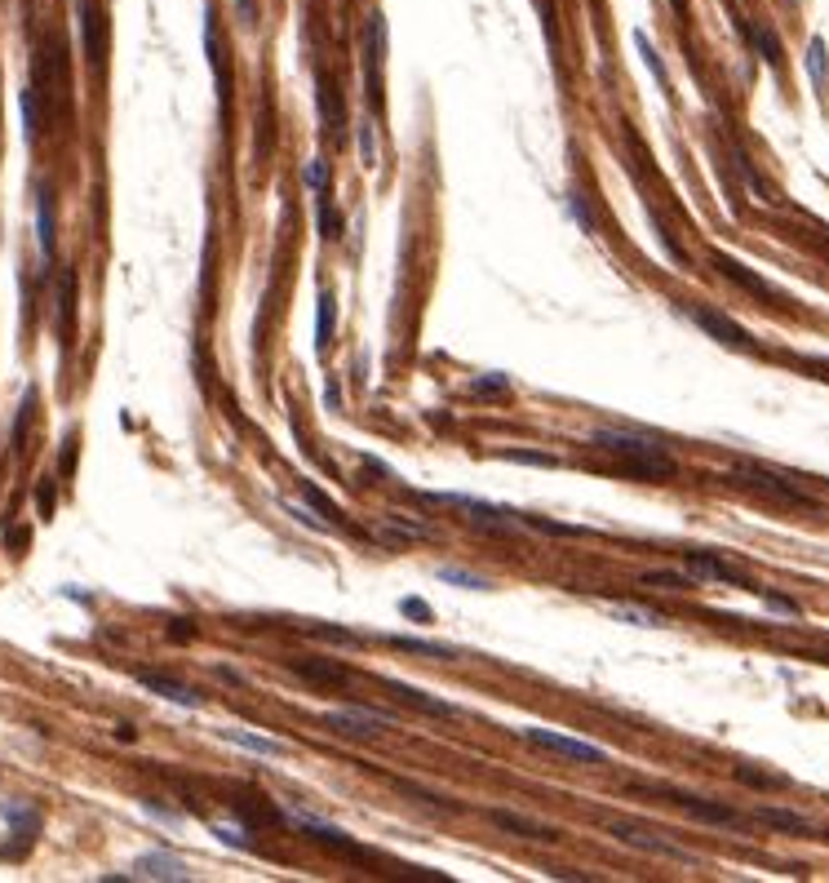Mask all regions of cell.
Masks as SVG:
<instances>
[{"label":"cell","mask_w":829,"mask_h":883,"mask_svg":"<svg viewBox=\"0 0 829 883\" xmlns=\"http://www.w3.org/2000/svg\"><path fill=\"white\" fill-rule=\"evenodd\" d=\"M324 724H328L333 733L372 737V733L390 728V724H395V715H390V710H372V706H337V710H328V715H324Z\"/></svg>","instance_id":"cell-7"},{"label":"cell","mask_w":829,"mask_h":883,"mask_svg":"<svg viewBox=\"0 0 829 883\" xmlns=\"http://www.w3.org/2000/svg\"><path fill=\"white\" fill-rule=\"evenodd\" d=\"M754 821H763V825H771V830H785V834H811L807 817H798V812H789V808H758Z\"/></svg>","instance_id":"cell-25"},{"label":"cell","mask_w":829,"mask_h":883,"mask_svg":"<svg viewBox=\"0 0 829 883\" xmlns=\"http://www.w3.org/2000/svg\"><path fill=\"white\" fill-rule=\"evenodd\" d=\"M741 32L754 41V50H758V58L767 63V67H780V41L767 32V27H754V23H741Z\"/></svg>","instance_id":"cell-28"},{"label":"cell","mask_w":829,"mask_h":883,"mask_svg":"<svg viewBox=\"0 0 829 883\" xmlns=\"http://www.w3.org/2000/svg\"><path fill=\"white\" fill-rule=\"evenodd\" d=\"M311 635H319V640H328V644H342V649H355V644H359V635H355V631H342V626H319V622H311Z\"/></svg>","instance_id":"cell-37"},{"label":"cell","mask_w":829,"mask_h":883,"mask_svg":"<svg viewBox=\"0 0 829 883\" xmlns=\"http://www.w3.org/2000/svg\"><path fill=\"white\" fill-rule=\"evenodd\" d=\"M670 799H674L683 812H692L696 821H710V825H741V812H736V808L710 803V799H701V795H687V790H670Z\"/></svg>","instance_id":"cell-12"},{"label":"cell","mask_w":829,"mask_h":883,"mask_svg":"<svg viewBox=\"0 0 829 883\" xmlns=\"http://www.w3.org/2000/svg\"><path fill=\"white\" fill-rule=\"evenodd\" d=\"M240 23H244V27L257 23V0H240Z\"/></svg>","instance_id":"cell-48"},{"label":"cell","mask_w":829,"mask_h":883,"mask_svg":"<svg viewBox=\"0 0 829 883\" xmlns=\"http://www.w3.org/2000/svg\"><path fill=\"white\" fill-rule=\"evenodd\" d=\"M440 581H457V586H466V591H488V581L484 577H475V572H466V568H440Z\"/></svg>","instance_id":"cell-34"},{"label":"cell","mask_w":829,"mask_h":883,"mask_svg":"<svg viewBox=\"0 0 829 883\" xmlns=\"http://www.w3.org/2000/svg\"><path fill=\"white\" fill-rule=\"evenodd\" d=\"M608 830H612V839H617V843H626V848H639V852H648V856H665V861H692V852H687V848H679L674 839H665V834H652V830H643V825H634V821H612Z\"/></svg>","instance_id":"cell-4"},{"label":"cell","mask_w":829,"mask_h":883,"mask_svg":"<svg viewBox=\"0 0 829 883\" xmlns=\"http://www.w3.org/2000/svg\"><path fill=\"white\" fill-rule=\"evenodd\" d=\"M337 231H342V218L333 213V204H328V191H324V196H319V235H324V240H333Z\"/></svg>","instance_id":"cell-41"},{"label":"cell","mask_w":829,"mask_h":883,"mask_svg":"<svg viewBox=\"0 0 829 883\" xmlns=\"http://www.w3.org/2000/svg\"><path fill=\"white\" fill-rule=\"evenodd\" d=\"M319 116H324V129L333 134V138H342V125H346V103H342V89L328 81V76H319Z\"/></svg>","instance_id":"cell-18"},{"label":"cell","mask_w":829,"mask_h":883,"mask_svg":"<svg viewBox=\"0 0 829 883\" xmlns=\"http://www.w3.org/2000/svg\"><path fill=\"white\" fill-rule=\"evenodd\" d=\"M395 688V697L403 702V706H412V710H422V715H440V719H457V706L453 702H444V697H431V693H422V688H412V684H390Z\"/></svg>","instance_id":"cell-17"},{"label":"cell","mask_w":829,"mask_h":883,"mask_svg":"<svg viewBox=\"0 0 829 883\" xmlns=\"http://www.w3.org/2000/svg\"><path fill=\"white\" fill-rule=\"evenodd\" d=\"M222 741H231V746H240V750H253V755H266V759L284 755V746H280L275 737H257V733H249V728H222Z\"/></svg>","instance_id":"cell-23"},{"label":"cell","mask_w":829,"mask_h":883,"mask_svg":"<svg viewBox=\"0 0 829 883\" xmlns=\"http://www.w3.org/2000/svg\"><path fill=\"white\" fill-rule=\"evenodd\" d=\"M506 391H510V378H502V373H484L471 382V395H506Z\"/></svg>","instance_id":"cell-35"},{"label":"cell","mask_w":829,"mask_h":883,"mask_svg":"<svg viewBox=\"0 0 829 883\" xmlns=\"http://www.w3.org/2000/svg\"><path fill=\"white\" fill-rule=\"evenodd\" d=\"M590 444H599L603 453H617L621 471L634 475V480H670L674 475V457L639 431H595Z\"/></svg>","instance_id":"cell-1"},{"label":"cell","mask_w":829,"mask_h":883,"mask_svg":"<svg viewBox=\"0 0 829 883\" xmlns=\"http://www.w3.org/2000/svg\"><path fill=\"white\" fill-rule=\"evenodd\" d=\"M36 244H41V257L50 262L54 257V191L50 187L36 191Z\"/></svg>","instance_id":"cell-19"},{"label":"cell","mask_w":829,"mask_h":883,"mask_svg":"<svg viewBox=\"0 0 829 883\" xmlns=\"http://www.w3.org/2000/svg\"><path fill=\"white\" fill-rule=\"evenodd\" d=\"M390 649H403V653H418V657H462V649L453 644H431V640H418V635H386Z\"/></svg>","instance_id":"cell-24"},{"label":"cell","mask_w":829,"mask_h":883,"mask_svg":"<svg viewBox=\"0 0 829 883\" xmlns=\"http://www.w3.org/2000/svg\"><path fill=\"white\" fill-rule=\"evenodd\" d=\"M147 812H151L156 821H165V825H182V817H178L173 808H160V803H151V799H147Z\"/></svg>","instance_id":"cell-47"},{"label":"cell","mask_w":829,"mask_h":883,"mask_svg":"<svg viewBox=\"0 0 829 883\" xmlns=\"http://www.w3.org/2000/svg\"><path fill=\"white\" fill-rule=\"evenodd\" d=\"M213 834H218L222 843L240 848V852H253V848H257V843L249 839V825H240V821H235V825H231V821H213Z\"/></svg>","instance_id":"cell-31"},{"label":"cell","mask_w":829,"mask_h":883,"mask_svg":"<svg viewBox=\"0 0 829 883\" xmlns=\"http://www.w3.org/2000/svg\"><path fill=\"white\" fill-rule=\"evenodd\" d=\"M741 781H754V786H776V777H763L754 768H741Z\"/></svg>","instance_id":"cell-51"},{"label":"cell","mask_w":829,"mask_h":883,"mask_svg":"<svg viewBox=\"0 0 829 883\" xmlns=\"http://www.w3.org/2000/svg\"><path fill=\"white\" fill-rule=\"evenodd\" d=\"M19 111H23V129H27V138L36 142V138H41V89H36V85H23V94H19Z\"/></svg>","instance_id":"cell-29"},{"label":"cell","mask_w":829,"mask_h":883,"mask_svg":"<svg viewBox=\"0 0 829 883\" xmlns=\"http://www.w3.org/2000/svg\"><path fill=\"white\" fill-rule=\"evenodd\" d=\"M288 671L302 675V680H311V684H319V688H342V684L350 680L346 666H328V662H297V657H293Z\"/></svg>","instance_id":"cell-20"},{"label":"cell","mask_w":829,"mask_h":883,"mask_svg":"<svg viewBox=\"0 0 829 883\" xmlns=\"http://www.w3.org/2000/svg\"><path fill=\"white\" fill-rule=\"evenodd\" d=\"M568 209H572V218H577V222H581V227H586V231H595V213H590V209H586V200H581V196H577V191H572V196H568Z\"/></svg>","instance_id":"cell-45"},{"label":"cell","mask_w":829,"mask_h":883,"mask_svg":"<svg viewBox=\"0 0 829 883\" xmlns=\"http://www.w3.org/2000/svg\"><path fill=\"white\" fill-rule=\"evenodd\" d=\"M302 178H306V187H311L315 196H324V191H328V165H324V160H306Z\"/></svg>","instance_id":"cell-38"},{"label":"cell","mask_w":829,"mask_h":883,"mask_svg":"<svg viewBox=\"0 0 829 883\" xmlns=\"http://www.w3.org/2000/svg\"><path fill=\"white\" fill-rule=\"evenodd\" d=\"M218 680H226V684H244V675H240L235 666H218Z\"/></svg>","instance_id":"cell-52"},{"label":"cell","mask_w":829,"mask_h":883,"mask_svg":"<svg viewBox=\"0 0 829 883\" xmlns=\"http://www.w3.org/2000/svg\"><path fill=\"white\" fill-rule=\"evenodd\" d=\"M670 5H674V14H687V0H670Z\"/></svg>","instance_id":"cell-53"},{"label":"cell","mask_w":829,"mask_h":883,"mask_svg":"<svg viewBox=\"0 0 829 883\" xmlns=\"http://www.w3.org/2000/svg\"><path fill=\"white\" fill-rule=\"evenodd\" d=\"M528 528H537V533H546V537H590V528L586 524H559V519H546V515H519Z\"/></svg>","instance_id":"cell-30"},{"label":"cell","mask_w":829,"mask_h":883,"mask_svg":"<svg viewBox=\"0 0 829 883\" xmlns=\"http://www.w3.org/2000/svg\"><path fill=\"white\" fill-rule=\"evenodd\" d=\"M302 497H306V506H311L319 519H328V524L337 528V506H333V497H324V493H319L315 484H306V480H302Z\"/></svg>","instance_id":"cell-32"},{"label":"cell","mask_w":829,"mask_h":883,"mask_svg":"<svg viewBox=\"0 0 829 883\" xmlns=\"http://www.w3.org/2000/svg\"><path fill=\"white\" fill-rule=\"evenodd\" d=\"M129 879H169V883H182V879H191V870L178 856H169V852H147V856L134 861Z\"/></svg>","instance_id":"cell-13"},{"label":"cell","mask_w":829,"mask_h":883,"mask_svg":"<svg viewBox=\"0 0 829 883\" xmlns=\"http://www.w3.org/2000/svg\"><path fill=\"white\" fill-rule=\"evenodd\" d=\"M359 165H364V169L377 165V138H372V125H359Z\"/></svg>","instance_id":"cell-43"},{"label":"cell","mask_w":829,"mask_h":883,"mask_svg":"<svg viewBox=\"0 0 829 883\" xmlns=\"http://www.w3.org/2000/svg\"><path fill=\"white\" fill-rule=\"evenodd\" d=\"M284 812H288V821H293V825H302L311 839H319V843H328V848H342V852H355V839H350L342 825H333V821L315 817L311 808H302V803H284Z\"/></svg>","instance_id":"cell-10"},{"label":"cell","mask_w":829,"mask_h":883,"mask_svg":"<svg viewBox=\"0 0 829 883\" xmlns=\"http://www.w3.org/2000/svg\"><path fill=\"white\" fill-rule=\"evenodd\" d=\"M648 586H665V591H683V586H692L687 572H643Z\"/></svg>","instance_id":"cell-42"},{"label":"cell","mask_w":829,"mask_h":883,"mask_svg":"<svg viewBox=\"0 0 829 883\" xmlns=\"http://www.w3.org/2000/svg\"><path fill=\"white\" fill-rule=\"evenodd\" d=\"M204 50H209V67H213V76H218V103H222V111H226V98H231V81H226V54H222V36H218V19H213V10H204Z\"/></svg>","instance_id":"cell-15"},{"label":"cell","mask_w":829,"mask_h":883,"mask_svg":"<svg viewBox=\"0 0 829 883\" xmlns=\"http://www.w3.org/2000/svg\"><path fill=\"white\" fill-rule=\"evenodd\" d=\"M732 480L745 484V488H754V493H763V497H771V502H780V506H811V497H807L802 488H794L785 475H776V471H767V466H758V462L736 466Z\"/></svg>","instance_id":"cell-2"},{"label":"cell","mask_w":829,"mask_h":883,"mask_svg":"<svg viewBox=\"0 0 829 883\" xmlns=\"http://www.w3.org/2000/svg\"><path fill=\"white\" fill-rule=\"evenodd\" d=\"M763 604H767L771 613H785V618H798V604H794V600H785V595H763Z\"/></svg>","instance_id":"cell-46"},{"label":"cell","mask_w":829,"mask_h":883,"mask_svg":"<svg viewBox=\"0 0 829 883\" xmlns=\"http://www.w3.org/2000/svg\"><path fill=\"white\" fill-rule=\"evenodd\" d=\"M381 58H386V14L372 10L368 23H364V89H368V103L381 107Z\"/></svg>","instance_id":"cell-3"},{"label":"cell","mask_w":829,"mask_h":883,"mask_svg":"<svg viewBox=\"0 0 829 883\" xmlns=\"http://www.w3.org/2000/svg\"><path fill=\"white\" fill-rule=\"evenodd\" d=\"M76 334V271H63V288H58V338L72 342Z\"/></svg>","instance_id":"cell-22"},{"label":"cell","mask_w":829,"mask_h":883,"mask_svg":"<svg viewBox=\"0 0 829 883\" xmlns=\"http://www.w3.org/2000/svg\"><path fill=\"white\" fill-rule=\"evenodd\" d=\"M608 613H612L617 622H626V626H643V631L665 626V613H656V609H648V604H630V600H612Z\"/></svg>","instance_id":"cell-21"},{"label":"cell","mask_w":829,"mask_h":883,"mask_svg":"<svg viewBox=\"0 0 829 883\" xmlns=\"http://www.w3.org/2000/svg\"><path fill=\"white\" fill-rule=\"evenodd\" d=\"M0 812H5V821H10V830H14L19 839H36V830H41V812H36V808H27V803H5Z\"/></svg>","instance_id":"cell-26"},{"label":"cell","mask_w":829,"mask_h":883,"mask_svg":"<svg viewBox=\"0 0 829 883\" xmlns=\"http://www.w3.org/2000/svg\"><path fill=\"white\" fill-rule=\"evenodd\" d=\"M328 338H333V293L324 288V293H319V320H315V347L324 351Z\"/></svg>","instance_id":"cell-33"},{"label":"cell","mask_w":829,"mask_h":883,"mask_svg":"<svg viewBox=\"0 0 829 883\" xmlns=\"http://www.w3.org/2000/svg\"><path fill=\"white\" fill-rule=\"evenodd\" d=\"M284 511H288V515H293V519H297V524H306V528H315V533H337V528H333V524H328V519H319V515H311V511H302V506H293V502H288V506H284Z\"/></svg>","instance_id":"cell-44"},{"label":"cell","mask_w":829,"mask_h":883,"mask_svg":"<svg viewBox=\"0 0 829 883\" xmlns=\"http://www.w3.org/2000/svg\"><path fill=\"white\" fill-rule=\"evenodd\" d=\"M493 821H497L502 830L519 834V839H533V843H555V839H559V830H555V825H546V821H533V817H524V812H506V808H497V812H493Z\"/></svg>","instance_id":"cell-16"},{"label":"cell","mask_w":829,"mask_h":883,"mask_svg":"<svg viewBox=\"0 0 829 883\" xmlns=\"http://www.w3.org/2000/svg\"><path fill=\"white\" fill-rule=\"evenodd\" d=\"M634 45H639V54H643V63H648V72L665 85V67H661V58H656V50H652V41L643 36V32H634Z\"/></svg>","instance_id":"cell-40"},{"label":"cell","mask_w":829,"mask_h":883,"mask_svg":"<svg viewBox=\"0 0 829 883\" xmlns=\"http://www.w3.org/2000/svg\"><path fill=\"white\" fill-rule=\"evenodd\" d=\"M76 27H81V50L89 58V67L107 63V19L98 0H76Z\"/></svg>","instance_id":"cell-6"},{"label":"cell","mask_w":829,"mask_h":883,"mask_svg":"<svg viewBox=\"0 0 829 883\" xmlns=\"http://www.w3.org/2000/svg\"><path fill=\"white\" fill-rule=\"evenodd\" d=\"M36 502H41V515L50 519V511H54V488L50 484H41V493H36Z\"/></svg>","instance_id":"cell-50"},{"label":"cell","mask_w":829,"mask_h":883,"mask_svg":"<svg viewBox=\"0 0 829 883\" xmlns=\"http://www.w3.org/2000/svg\"><path fill=\"white\" fill-rule=\"evenodd\" d=\"M138 680H142V688H151L156 697H165V702H173V706H182V710H200V706H204V697H200V693H191L187 684H178V680H169V675L142 671Z\"/></svg>","instance_id":"cell-14"},{"label":"cell","mask_w":829,"mask_h":883,"mask_svg":"<svg viewBox=\"0 0 829 883\" xmlns=\"http://www.w3.org/2000/svg\"><path fill=\"white\" fill-rule=\"evenodd\" d=\"M714 266H718V271H723L732 284H741L745 293H754V298H767V303H771V298H780V293H776V284H767L758 271H749L745 262H736V257H727V253H714Z\"/></svg>","instance_id":"cell-11"},{"label":"cell","mask_w":829,"mask_h":883,"mask_svg":"<svg viewBox=\"0 0 829 883\" xmlns=\"http://www.w3.org/2000/svg\"><path fill=\"white\" fill-rule=\"evenodd\" d=\"M807 76H811L816 94H825V89H829V50H825V41H820V36H811V45H807Z\"/></svg>","instance_id":"cell-27"},{"label":"cell","mask_w":829,"mask_h":883,"mask_svg":"<svg viewBox=\"0 0 829 883\" xmlns=\"http://www.w3.org/2000/svg\"><path fill=\"white\" fill-rule=\"evenodd\" d=\"M399 613H403V618H418V622H435V609H431L426 600H418V595H403V600H399Z\"/></svg>","instance_id":"cell-39"},{"label":"cell","mask_w":829,"mask_h":883,"mask_svg":"<svg viewBox=\"0 0 829 883\" xmlns=\"http://www.w3.org/2000/svg\"><path fill=\"white\" fill-rule=\"evenodd\" d=\"M524 741L550 750V755H564V759H577V764H603L608 750L595 746V741H577V737H564V733H550V728H524Z\"/></svg>","instance_id":"cell-8"},{"label":"cell","mask_w":829,"mask_h":883,"mask_svg":"<svg viewBox=\"0 0 829 883\" xmlns=\"http://www.w3.org/2000/svg\"><path fill=\"white\" fill-rule=\"evenodd\" d=\"M683 572L692 577V581H723V586H754L736 564H727L723 555H714V550H687V559H683Z\"/></svg>","instance_id":"cell-9"},{"label":"cell","mask_w":829,"mask_h":883,"mask_svg":"<svg viewBox=\"0 0 829 883\" xmlns=\"http://www.w3.org/2000/svg\"><path fill=\"white\" fill-rule=\"evenodd\" d=\"M76 471V435L67 440V449H63V475H72Z\"/></svg>","instance_id":"cell-49"},{"label":"cell","mask_w":829,"mask_h":883,"mask_svg":"<svg viewBox=\"0 0 829 883\" xmlns=\"http://www.w3.org/2000/svg\"><path fill=\"white\" fill-rule=\"evenodd\" d=\"M683 316L701 329V334H710L714 342H723V347H736V351H754V338L732 320V316H723V311H714V307H683Z\"/></svg>","instance_id":"cell-5"},{"label":"cell","mask_w":829,"mask_h":883,"mask_svg":"<svg viewBox=\"0 0 829 883\" xmlns=\"http://www.w3.org/2000/svg\"><path fill=\"white\" fill-rule=\"evenodd\" d=\"M506 462H524V466H559L555 453H533V449H506Z\"/></svg>","instance_id":"cell-36"}]
</instances>
